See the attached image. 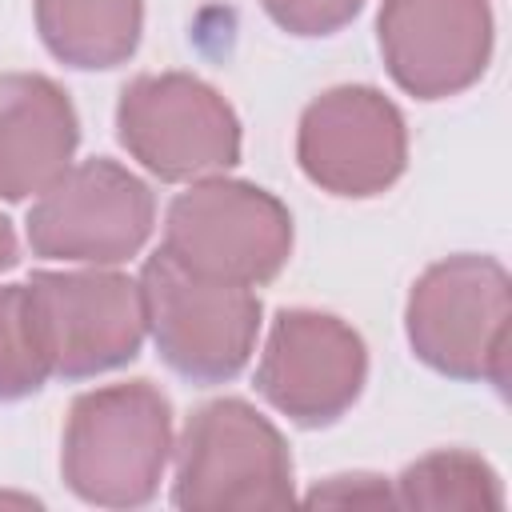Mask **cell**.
Here are the masks:
<instances>
[{
	"label": "cell",
	"instance_id": "6da1fadb",
	"mask_svg": "<svg viewBox=\"0 0 512 512\" xmlns=\"http://www.w3.org/2000/svg\"><path fill=\"white\" fill-rule=\"evenodd\" d=\"M172 452V408L148 380L76 396L64 424V484L96 508H140Z\"/></svg>",
	"mask_w": 512,
	"mask_h": 512
},
{
	"label": "cell",
	"instance_id": "7a4b0ae2",
	"mask_svg": "<svg viewBox=\"0 0 512 512\" xmlns=\"http://www.w3.org/2000/svg\"><path fill=\"white\" fill-rule=\"evenodd\" d=\"M172 500L184 512L288 508L292 456L284 436L244 400H212L184 424Z\"/></svg>",
	"mask_w": 512,
	"mask_h": 512
},
{
	"label": "cell",
	"instance_id": "3957f363",
	"mask_svg": "<svg viewBox=\"0 0 512 512\" xmlns=\"http://www.w3.org/2000/svg\"><path fill=\"white\" fill-rule=\"evenodd\" d=\"M140 300L164 364L184 380L220 384L248 364L260 328L252 288L196 276L160 248L144 264Z\"/></svg>",
	"mask_w": 512,
	"mask_h": 512
},
{
	"label": "cell",
	"instance_id": "277c9868",
	"mask_svg": "<svg viewBox=\"0 0 512 512\" xmlns=\"http://www.w3.org/2000/svg\"><path fill=\"white\" fill-rule=\"evenodd\" d=\"M164 252L196 276L256 288L284 268L292 252V216L264 188L204 180L172 200Z\"/></svg>",
	"mask_w": 512,
	"mask_h": 512
},
{
	"label": "cell",
	"instance_id": "5b68a950",
	"mask_svg": "<svg viewBox=\"0 0 512 512\" xmlns=\"http://www.w3.org/2000/svg\"><path fill=\"white\" fill-rule=\"evenodd\" d=\"M408 340L416 356L456 380L504 384L508 276L488 256L432 264L408 300Z\"/></svg>",
	"mask_w": 512,
	"mask_h": 512
},
{
	"label": "cell",
	"instance_id": "8992f818",
	"mask_svg": "<svg viewBox=\"0 0 512 512\" xmlns=\"http://www.w3.org/2000/svg\"><path fill=\"white\" fill-rule=\"evenodd\" d=\"M28 320L48 376L84 380L128 364L144 336L140 284L116 272H36L28 284Z\"/></svg>",
	"mask_w": 512,
	"mask_h": 512
},
{
	"label": "cell",
	"instance_id": "52a82bcc",
	"mask_svg": "<svg viewBox=\"0 0 512 512\" xmlns=\"http://www.w3.org/2000/svg\"><path fill=\"white\" fill-rule=\"evenodd\" d=\"M120 144L160 180H196L240 160L236 112L184 72L140 76L120 92Z\"/></svg>",
	"mask_w": 512,
	"mask_h": 512
},
{
	"label": "cell",
	"instance_id": "ba28073f",
	"mask_svg": "<svg viewBox=\"0 0 512 512\" xmlns=\"http://www.w3.org/2000/svg\"><path fill=\"white\" fill-rule=\"evenodd\" d=\"M152 192L112 160L64 168L28 212V244L48 260L120 264L152 232Z\"/></svg>",
	"mask_w": 512,
	"mask_h": 512
},
{
	"label": "cell",
	"instance_id": "9c48e42d",
	"mask_svg": "<svg viewBox=\"0 0 512 512\" xmlns=\"http://www.w3.org/2000/svg\"><path fill=\"white\" fill-rule=\"evenodd\" d=\"M364 372V344L344 320L292 308L280 312L268 332L256 368V388L292 424L324 428L356 404Z\"/></svg>",
	"mask_w": 512,
	"mask_h": 512
},
{
	"label": "cell",
	"instance_id": "30bf717a",
	"mask_svg": "<svg viewBox=\"0 0 512 512\" xmlns=\"http://www.w3.org/2000/svg\"><path fill=\"white\" fill-rule=\"evenodd\" d=\"M300 168L336 196H376L408 156L404 120L376 88H332L300 116Z\"/></svg>",
	"mask_w": 512,
	"mask_h": 512
},
{
	"label": "cell",
	"instance_id": "8fae6325",
	"mask_svg": "<svg viewBox=\"0 0 512 512\" xmlns=\"http://www.w3.org/2000/svg\"><path fill=\"white\" fill-rule=\"evenodd\" d=\"M492 48L488 0H384L380 52L392 80L440 100L480 80Z\"/></svg>",
	"mask_w": 512,
	"mask_h": 512
},
{
	"label": "cell",
	"instance_id": "7c38bea8",
	"mask_svg": "<svg viewBox=\"0 0 512 512\" xmlns=\"http://www.w3.org/2000/svg\"><path fill=\"white\" fill-rule=\"evenodd\" d=\"M76 112L68 96L32 72L0 76V196L44 192L76 152Z\"/></svg>",
	"mask_w": 512,
	"mask_h": 512
},
{
	"label": "cell",
	"instance_id": "4fadbf2b",
	"mask_svg": "<svg viewBox=\"0 0 512 512\" xmlns=\"http://www.w3.org/2000/svg\"><path fill=\"white\" fill-rule=\"evenodd\" d=\"M144 0H36L48 52L72 68H116L136 52Z\"/></svg>",
	"mask_w": 512,
	"mask_h": 512
},
{
	"label": "cell",
	"instance_id": "5bb4252c",
	"mask_svg": "<svg viewBox=\"0 0 512 512\" xmlns=\"http://www.w3.org/2000/svg\"><path fill=\"white\" fill-rule=\"evenodd\" d=\"M404 508H500L504 492L496 472L472 452H432L404 468L396 480Z\"/></svg>",
	"mask_w": 512,
	"mask_h": 512
},
{
	"label": "cell",
	"instance_id": "9a60e30c",
	"mask_svg": "<svg viewBox=\"0 0 512 512\" xmlns=\"http://www.w3.org/2000/svg\"><path fill=\"white\" fill-rule=\"evenodd\" d=\"M48 364L36 344L28 320V292L24 284L0 288V400H20L44 388Z\"/></svg>",
	"mask_w": 512,
	"mask_h": 512
},
{
	"label": "cell",
	"instance_id": "2e32d148",
	"mask_svg": "<svg viewBox=\"0 0 512 512\" xmlns=\"http://www.w3.org/2000/svg\"><path fill=\"white\" fill-rule=\"evenodd\" d=\"M364 0H264L268 16L296 36H328L344 28Z\"/></svg>",
	"mask_w": 512,
	"mask_h": 512
},
{
	"label": "cell",
	"instance_id": "e0dca14e",
	"mask_svg": "<svg viewBox=\"0 0 512 512\" xmlns=\"http://www.w3.org/2000/svg\"><path fill=\"white\" fill-rule=\"evenodd\" d=\"M388 504V488L376 476H332L324 488L308 496V504Z\"/></svg>",
	"mask_w": 512,
	"mask_h": 512
},
{
	"label": "cell",
	"instance_id": "ac0fdd59",
	"mask_svg": "<svg viewBox=\"0 0 512 512\" xmlns=\"http://www.w3.org/2000/svg\"><path fill=\"white\" fill-rule=\"evenodd\" d=\"M16 264V236H12V224L0 216V272Z\"/></svg>",
	"mask_w": 512,
	"mask_h": 512
}]
</instances>
